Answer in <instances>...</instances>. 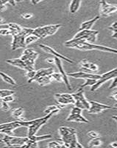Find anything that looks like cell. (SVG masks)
I'll list each match as a JSON object with an SVG mask.
<instances>
[{
    "mask_svg": "<svg viewBox=\"0 0 117 148\" xmlns=\"http://www.w3.org/2000/svg\"><path fill=\"white\" fill-rule=\"evenodd\" d=\"M37 53L36 51L35 50L32 48H26L24 51L23 54L24 55H34V54Z\"/></svg>",
    "mask_w": 117,
    "mask_h": 148,
    "instance_id": "cell-41",
    "label": "cell"
},
{
    "mask_svg": "<svg viewBox=\"0 0 117 148\" xmlns=\"http://www.w3.org/2000/svg\"><path fill=\"white\" fill-rule=\"evenodd\" d=\"M81 5V0H72L70 6H69V12L71 14H75L79 10Z\"/></svg>",
    "mask_w": 117,
    "mask_h": 148,
    "instance_id": "cell-23",
    "label": "cell"
},
{
    "mask_svg": "<svg viewBox=\"0 0 117 148\" xmlns=\"http://www.w3.org/2000/svg\"><path fill=\"white\" fill-rule=\"evenodd\" d=\"M54 73V70L52 67H49V68H43V69H40L36 71V73H35V75L32 79L30 80H28V83L33 82H35L37 79L41 77V76H49L51 74Z\"/></svg>",
    "mask_w": 117,
    "mask_h": 148,
    "instance_id": "cell-17",
    "label": "cell"
},
{
    "mask_svg": "<svg viewBox=\"0 0 117 148\" xmlns=\"http://www.w3.org/2000/svg\"><path fill=\"white\" fill-rule=\"evenodd\" d=\"M61 108L59 106H56V105H52V106H49L44 110V113H45L46 115L49 114V113H53L54 115L56 114L60 110Z\"/></svg>",
    "mask_w": 117,
    "mask_h": 148,
    "instance_id": "cell-28",
    "label": "cell"
},
{
    "mask_svg": "<svg viewBox=\"0 0 117 148\" xmlns=\"http://www.w3.org/2000/svg\"><path fill=\"white\" fill-rule=\"evenodd\" d=\"M47 147L51 148L63 147V142L60 138V139H57V141H50V142L47 145Z\"/></svg>",
    "mask_w": 117,
    "mask_h": 148,
    "instance_id": "cell-31",
    "label": "cell"
},
{
    "mask_svg": "<svg viewBox=\"0 0 117 148\" xmlns=\"http://www.w3.org/2000/svg\"><path fill=\"white\" fill-rule=\"evenodd\" d=\"M42 0H31V3L32 4V5H37V4H39V2H41Z\"/></svg>",
    "mask_w": 117,
    "mask_h": 148,
    "instance_id": "cell-50",
    "label": "cell"
},
{
    "mask_svg": "<svg viewBox=\"0 0 117 148\" xmlns=\"http://www.w3.org/2000/svg\"><path fill=\"white\" fill-rule=\"evenodd\" d=\"M116 88H117V83H116Z\"/></svg>",
    "mask_w": 117,
    "mask_h": 148,
    "instance_id": "cell-59",
    "label": "cell"
},
{
    "mask_svg": "<svg viewBox=\"0 0 117 148\" xmlns=\"http://www.w3.org/2000/svg\"><path fill=\"white\" fill-rule=\"evenodd\" d=\"M110 98H112V99H115L116 101H117V92H115V93H114L112 96H110ZM116 107H117V104H116Z\"/></svg>",
    "mask_w": 117,
    "mask_h": 148,
    "instance_id": "cell-51",
    "label": "cell"
},
{
    "mask_svg": "<svg viewBox=\"0 0 117 148\" xmlns=\"http://www.w3.org/2000/svg\"><path fill=\"white\" fill-rule=\"evenodd\" d=\"M7 9L6 5H0V12H2Z\"/></svg>",
    "mask_w": 117,
    "mask_h": 148,
    "instance_id": "cell-52",
    "label": "cell"
},
{
    "mask_svg": "<svg viewBox=\"0 0 117 148\" xmlns=\"http://www.w3.org/2000/svg\"><path fill=\"white\" fill-rule=\"evenodd\" d=\"M39 39V38L35 36L34 34H30V35L27 36L25 37V45L26 46L32 44L33 42H36L37 40Z\"/></svg>",
    "mask_w": 117,
    "mask_h": 148,
    "instance_id": "cell-30",
    "label": "cell"
},
{
    "mask_svg": "<svg viewBox=\"0 0 117 148\" xmlns=\"http://www.w3.org/2000/svg\"><path fill=\"white\" fill-rule=\"evenodd\" d=\"M110 147H112L114 148H117V141H113L110 145Z\"/></svg>",
    "mask_w": 117,
    "mask_h": 148,
    "instance_id": "cell-49",
    "label": "cell"
},
{
    "mask_svg": "<svg viewBox=\"0 0 117 148\" xmlns=\"http://www.w3.org/2000/svg\"><path fill=\"white\" fill-rule=\"evenodd\" d=\"M24 113V109L22 107L18 108H16V109L13 110L11 112V116L14 117V118L17 119L18 120H24V118H22V116H23Z\"/></svg>",
    "mask_w": 117,
    "mask_h": 148,
    "instance_id": "cell-21",
    "label": "cell"
},
{
    "mask_svg": "<svg viewBox=\"0 0 117 148\" xmlns=\"http://www.w3.org/2000/svg\"><path fill=\"white\" fill-rule=\"evenodd\" d=\"M0 77L2 78V80H3L5 82L10 84V85H13V86L16 85V82L15 80H14L12 77H10V76H8L7 74L5 73L1 72V71H0Z\"/></svg>",
    "mask_w": 117,
    "mask_h": 148,
    "instance_id": "cell-25",
    "label": "cell"
},
{
    "mask_svg": "<svg viewBox=\"0 0 117 148\" xmlns=\"http://www.w3.org/2000/svg\"><path fill=\"white\" fill-rule=\"evenodd\" d=\"M83 109L74 106L72 108L70 114L67 117V121H74L79 123H89V121L82 115Z\"/></svg>",
    "mask_w": 117,
    "mask_h": 148,
    "instance_id": "cell-9",
    "label": "cell"
},
{
    "mask_svg": "<svg viewBox=\"0 0 117 148\" xmlns=\"http://www.w3.org/2000/svg\"><path fill=\"white\" fill-rule=\"evenodd\" d=\"M38 147V142L37 141L28 138V140L26 141V143L22 145V147Z\"/></svg>",
    "mask_w": 117,
    "mask_h": 148,
    "instance_id": "cell-32",
    "label": "cell"
},
{
    "mask_svg": "<svg viewBox=\"0 0 117 148\" xmlns=\"http://www.w3.org/2000/svg\"><path fill=\"white\" fill-rule=\"evenodd\" d=\"M32 14H29V13H25V14H22V18H24V19H30L32 17Z\"/></svg>",
    "mask_w": 117,
    "mask_h": 148,
    "instance_id": "cell-45",
    "label": "cell"
},
{
    "mask_svg": "<svg viewBox=\"0 0 117 148\" xmlns=\"http://www.w3.org/2000/svg\"><path fill=\"white\" fill-rule=\"evenodd\" d=\"M89 103H90V108L88 110V111L91 114H97V113H102V111L106 110L113 109V107L108 106V105L97 102V101H89Z\"/></svg>",
    "mask_w": 117,
    "mask_h": 148,
    "instance_id": "cell-13",
    "label": "cell"
},
{
    "mask_svg": "<svg viewBox=\"0 0 117 148\" xmlns=\"http://www.w3.org/2000/svg\"><path fill=\"white\" fill-rule=\"evenodd\" d=\"M117 11V5H110L106 0L100 1V16L108 17Z\"/></svg>",
    "mask_w": 117,
    "mask_h": 148,
    "instance_id": "cell-11",
    "label": "cell"
},
{
    "mask_svg": "<svg viewBox=\"0 0 117 148\" xmlns=\"http://www.w3.org/2000/svg\"><path fill=\"white\" fill-rule=\"evenodd\" d=\"M53 113H49L46 115L44 117L42 118L36 119L31 120V121H26V125L27 127H28V133H27V136H31L35 135L41 127L49 121V119L53 116Z\"/></svg>",
    "mask_w": 117,
    "mask_h": 148,
    "instance_id": "cell-2",
    "label": "cell"
},
{
    "mask_svg": "<svg viewBox=\"0 0 117 148\" xmlns=\"http://www.w3.org/2000/svg\"><path fill=\"white\" fill-rule=\"evenodd\" d=\"M2 100L4 101H6V102L7 103L12 102V101H14V100H15V96H14V94L9 95V96H5V97L2 98Z\"/></svg>",
    "mask_w": 117,
    "mask_h": 148,
    "instance_id": "cell-39",
    "label": "cell"
},
{
    "mask_svg": "<svg viewBox=\"0 0 117 148\" xmlns=\"http://www.w3.org/2000/svg\"><path fill=\"white\" fill-rule=\"evenodd\" d=\"M108 29L110 30H112V31H114V30H117V22H114V23L111 25V26H110V27H108Z\"/></svg>",
    "mask_w": 117,
    "mask_h": 148,
    "instance_id": "cell-46",
    "label": "cell"
},
{
    "mask_svg": "<svg viewBox=\"0 0 117 148\" xmlns=\"http://www.w3.org/2000/svg\"><path fill=\"white\" fill-rule=\"evenodd\" d=\"M15 3H20V2H24V0H14Z\"/></svg>",
    "mask_w": 117,
    "mask_h": 148,
    "instance_id": "cell-55",
    "label": "cell"
},
{
    "mask_svg": "<svg viewBox=\"0 0 117 148\" xmlns=\"http://www.w3.org/2000/svg\"><path fill=\"white\" fill-rule=\"evenodd\" d=\"M117 77V67L115 69L112 70V71H109V72L106 73H103L102 75H101L100 79L97 80L95 84L93 86H91V91H95L97 90L98 88L100 87L102 84H103L104 83L106 82L109 81L110 79H114V78Z\"/></svg>",
    "mask_w": 117,
    "mask_h": 148,
    "instance_id": "cell-8",
    "label": "cell"
},
{
    "mask_svg": "<svg viewBox=\"0 0 117 148\" xmlns=\"http://www.w3.org/2000/svg\"><path fill=\"white\" fill-rule=\"evenodd\" d=\"M74 99V106L80 108L83 110H89L90 108V103L85 97L84 90L82 88H80L77 92H74L72 94Z\"/></svg>",
    "mask_w": 117,
    "mask_h": 148,
    "instance_id": "cell-7",
    "label": "cell"
},
{
    "mask_svg": "<svg viewBox=\"0 0 117 148\" xmlns=\"http://www.w3.org/2000/svg\"><path fill=\"white\" fill-rule=\"evenodd\" d=\"M4 28H9L8 25L7 24H2V25H0V30Z\"/></svg>",
    "mask_w": 117,
    "mask_h": 148,
    "instance_id": "cell-48",
    "label": "cell"
},
{
    "mask_svg": "<svg viewBox=\"0 0 117 148\" xmlns=\"http://www.w3.org/2000/svg\"><path fill=\"white\" fill-rule=\"evenodd\" d=\"M101 145H102V141L99 137H97V138H92L89 141V147H99Z\"/></svg>",
    "mask_w": 117,
    "mask_h": 148,
    "instance_id": "cell-29",
    "label": "cell"
},
{
    "mask_svg": "<svg viewBox=\"0 0 117 148\" xmlns=\"http://www.w3.org/2000/svg\"><path fill=\"white\" fill-rule=\"evenodd\" d=\"M0 35L1 36H9L12 35L11 30L9 28H4L0 30Z\"/></svg>",
    "mask_w": 117,
    "mask_h": 148,
    "instance_id": "cell-40",
    "label": "cell"
},
{
    "mask_svg": "<svg viewBox=\"0 0 117 148\" xmlns=\"http://www.w3.org/2000/svg\"><path fill=\"white\" fill-rule=\"evenodd\" d=\"M61 27V25L56 24V25H49L39 27L33 29V33L35 36H36L39 39H44L47 36H53L57 33V30Z\"/></svg>",
    "mask_w": 117,
    "mask_h": 148,
    "instance_id": "cell-3",
    "label": "cell"
},
{
    "mask_svg": "<svg viewBox=\"0 0 117 148\" xmlns=\"http://www.w3.org/2000/svg\"><path fill=\"white\" fill-rule=\"evenodd\" d=\"M0 143H4V142H3V140H2V139H0Z\"/></svg>",
    "mask_w": 117,
    "mask_h": 148,
    "instance_id": "cell-57",
    "label": "cell"
},
{
    "mask_svg": "<svg viewBox=\"0 0 117 148\" xmlns=\"http://www.w3.org/2000/svg\"><path fill=\"white\" fill-rule=\"evenodd\" d=\"M35 73H36V71L33 70V71H27V73H26V76L28 78V80H30V79H32V78L35 76Z\"/></svg>",
    "mask_w": 117,
    "mask_h": 148,
    "instance_id": "cell-43",
    "label": "cell"
},
{
    "mask_svg": "<svg viewBox=\"0 0 117 148\" xmlns=\"http://www.w3.org/2000/svg\"><path fill=\"white\" fill-rule=\"evenodd\" d=\"M25 37L26 36L22 32L13 35V42L11 44L12 50L16 51L17 49L24 48L27 47L25 45Z\"/></svg>",
    "mask_w": 117,
    "mask_h": 148,
    "instance_id": "cell-12",
    "label": "cell"
},
{
    "mask_svg": "<svg viewBox=\"0 0 117 148\" xmlns=\"http://www.w3.org/2000/svg\"><path fill=\"white\" fill-rule=\"evenodd\" d=\"M99 34L98 30H81L75 34V36L70 39L71 42H76V41H85V42L94 43L96 42L97 35Z\"/></svg>",
    "mask_w": 117,
    "mask_h": 148,
    "instance_id": "cell-4",
    "label": "cell"
},
{
    "mask_svg": "<svg viewBox=\"0 0 117 148\" xmlns=\"http://www.w3.org/2000/svg\"><path fill=\"white\" fill-rule=\"evenodd\" d=\"M51 76H52V81L57 82H64V80H63V78L60 75V73H52L51 74Z\"/></svg>",
    "mask_w": 117,
    "mask_h": 148,
    "instance_id": "cell-33",
    "label": "cell"
},
{
    "mask_svg": "<svg viewBox=\"0 0 117 148\" xmlns=\"http://www.w3.org/2000/svg\"><path fill=\"white\" fill-rule=\"evenodd\" d=\"M90 62L87 59H83L80 62L79 66H80V69L81 70V71H83V72L89 73H93L89 69V67H90Z\"/></svg>",
    "mask_w": 117,
    "mask_h": 148,
    "instance_id": "cell-24",
    "label": "cell"
},
{
    "mask_svg": "<svg viewBox=\"0 0 117 148\" xmlns=\"http://www.w3.org/2000/svg\"><path fill=\"white\" fill-rule=\"evenodd\" d=\"M8 25L9 29L11 30L12 32V36L15 35V34H19V33L22 32V26L18 25V24L16 23H9L7 24Z\"/></svg>",
    "mask_w": 117,
    "mask_h": 148,
    "instance_id": "cell-27",
    "label": "cell"
},
{
    "mask_svg": "<svg viewBox=\"0 0 117 148\" xmlns=\"http://www.w3.org/2000/svg\"><path fill=\"white\" fill-rule=\"evenodd\" d=\"M25 126V120H16L11 122L5 123L0 125V133H5V135L14 136V131L18 127Z\"/></svg>",
    "mask_w": 117,
    "mask_h": 148,
    "instance_id": "cell-5",
    "label": "cell"
},
{
    "mask_svg": "<svg viewBox=\"0 0 117 148\" xmlns=\"http://www.w3.org/2000/svg\"><path fill=\"white\" fill-rule=\"evenodd\" d=\"M28 137H18L15 136L5 135L2 138L4 144L10 147H22V145L28 140Z\"/></svg>",
    "mask_w": 117,
    "mask_h": 148,
    "instance_id": "cell-6",
    "label": "cell"
},
{
    "mask_svg": "<svg viewBox=\"0 0 117 148\" xmlns=\"http://www.w3.org/2000/svg\"><path fill=\"white\" fill-rule=\"evenodd\" d=\"M7 3L10 4L13 6H15L16 5L14 0H0V5H5Z\"/></svg>",
    "mask_w": 117,
    "mask_h": 148,
    "instance_id": "cell-42",
    "label": "cell"
},
{
    "mask_svg": "<svg viewBox=\"0 0 117 148\" xmlns=\"http://www.w3.org/2000/svg\"><path fill=\"white\" fill-rule=\"evenodd\" d=\"M5 19H4L2 17H0V25H2V24H4V22H5Z\"/></svg>",
    "mask_w": 117,
    "mask_h": 148,
    "instance_id": "cell-54",
    "label": "cell"
},
{
    "mask_svg": "<svg viewBox=\"0 0 117 148\" xmlns=\"http://www.w3.org/2000/svg\"><path fill=\"white\" fill-rule=\"evenodd\" d=\"M87 135H88V136L90 137V138H91L99 137V134L96 131H90L87 133Z\"/></svg>",
    "mask_w": 117,
    "mask_h": 148,
    "instance_id": "cell-44",
    "label": "cell"
},
{
    "mask_svg": "<svg viewBox=\"0 0 117 148\" xmlns=\"http://www.w3.org/2000/svg\"><path fill=\"white\" fill-rule=\"evenodd\" d=\"M22 33H23L26 36L30 35V34H32L33 33V29L32 28H28V27H22Z\"/></svg>",
    "mask_w": 117,
    "mask_h": 148,
    "instance_id": "cell-37",
    "label": "cell"
},
{
    "mask_svg": "<svg viewBox=\"0 0 117 148\" xmlns=\"http://www.w3.org/2000/svg\"><path fill=\"white\" fill-rule=\"evenodd\" d=\"M52 82V79L51 75L49 76H41V77L35 80V82H37L39 85L41 86H46L47 84H50Z\"/></svg>",
    "mask_w": 117,
    "mask_h": 148,
    "instance_id": "cell-22",
    "label": "cell"
},
{
    "mask_svg": "<svg viewBox=\"0 0 117 148\" xmlns=\"http://www.w3.org/2000/svg\"><path fill=\"white\" fill-rule=\"evenodd\" d=\"M113 109H115V110H117V107H113Z\"/></svg>",
    "mask_w": 117,
    "mask_h": 148,
    "instance_id": "cell-58",
    "label": "cell"
},
{
    "mask_svg": "<svg viewBox=\"0 0 117 148\" xmlns=\"http://www.w3.org/2000/svg\"><path fill=\"white\" fill-rule=\"evenodd\" d=\"M46 62L49 64H53V63H55V59H47Z\"/></svg>",
    "mask_w": 117,
    "mask_h": 148,
    "instance_id": "cell-47",
    "label": "cell"
},
{
    "mask_svg": "<svg viewBox=\"0 0 117 148\" xmlns=\"http://www.w3.org/2000/svg\"><path fill=\"white\" fill-rule=\"evenodd\" d=\"M100 18V16H97L94 18H93L92 19H90L89 21H86V22H84L81 24V26L79 29V30H91L92 28V27L94 26V24L99 20Z\"/></svg>",
    "mask_w": 117,
    "mask_h": 148,
    "instance_id": "cell-20",
    "label": "cell"
},
{
    "mask_svg": "<svg viewBox=\"0 0 117 148\" xmlns=\"http://www.w3.org/2000/svg\"><path fill=\"white\" fill-rule=\"evenodd\" d=\"M1 110L2 111H5V112H7V111L10 110V107L8 104V103L2 100V102H1Z\"/></svg>",
    "mask_w": 117,
    "mask_h": 148,
    "instance_id": "cell-36",
    "label": "cell"
},
{
    "mask_svg": "<svg viewBox=\"0 0 117 148\" xmlns=\"http://www.w3.org/2000/svg\"><path fill=\"white\" fill-rule=\"evenodd\" d=\"M64 45L67 47L70 48H75L82 51H93V50H97V51H103V52L117 54V50L111 47H106V46L99 45H94L93 43L85 42V41H76V42H71L70 40L65 42Z\"/></svg>",
    "mask_w": 117,
    "mask_h": 148,
    "instance_id": "cell-1",
    "label": "cell"
},
{
    "mask_svg": "<svg viewBox=\"0 0 117 148\" xmlns=\"http://www.w3.org/2000/svg\"><path fill=\"white\" fill-rule=\"evenodd\" d=\"M13 94H15V92L14 90H0V99H2L5 96Z\"/></svg>",
    "mask_w": 117,
    "mask_h": 148,
    "instance_id": "cell-34",
    "label": "cell"
},
{
    "mask_svg": "<svg viewBox=\"0 0 117 148\" xmlns=\"http://www.w3.org/2000/svg\"><path fill=\"white\" fill-rule=\"evenodd\" d=\"M68 76L70 77H73L74 79H93L98 80L100 79L101 75L96 73H89L83 72V71H78V72L74 73H67Z\"/></svg>",
    "mask_w": 117,
    "mask_h": 148,
    "instance_id": "cell-14",
    "label": "cell"
},
{
    "mask_svg": "<svg viewBox=\"0 0 117 148\" xmlns=\"http://www.w3.org/2000/svg\"><path fill=\"white\" fill-rule=\"evenodd\" d=\"M39 47L41 48V50L44 51V52L47 53H49V54H51V55H53L55 57H57L60 59H63V60L66 61V62H67L71 63V64H74V61H72V59L66 57V56H63L62 54L59 53H57V51H55L53 48H52L51 47H49V46H47V45H45L41 44V45H39Z\"/></svg>",
    "mask_w": 117,
    "mask_h": 148,
    "instance_id": "cell-15",
    "label": "cell"
},
{
    "mask_svg": "<svg viewBox=\"0 0 117 148\" xmlns=\"http://www.w3.org/2000/svg\"><path fill=\"white\" fill-rule=\"evenodd\" d=\"M96 82H97V80L96 79H85V82L84 84H83L82 85L80 86V88H82V89H83L84 88H85V87H88V86H93L94 84L96 83Z\"/></svg>",
    "mask_w": 117,
    "mask_h": 148,
    "instance_id": "cell-35",
    "label": "cell"
},
{
    "mask_svg": "<svg viewBox=\"0 0 117 148\" xmlns=\"http://www.w3.org/2000/svg\"><path fill=\"white\" fill-rule=\"evenodd\" d=\"M58 132L60 138H63V137L67 136H69L71 134L77 133V130L75 128L71 127L61 126L59 127Z\"/></svg>",
    "mask_w": 117,
    "mask_h": 148,
    "instance_id": "cell-19",
    "label": "cell"
},
{
    "mask_svg": "<svg viewBox=\"0 0 117 148\" xmlns=\"http://www.w3.org/2000/svg\"><path fill=\"white\" fill-rule=\"evenodd\" d=\"M55 99L60 104V108H63L68 104H74V99L72 94L70 93H56L55 94Z\"/></svg>",
    "mask_w": 117,
    "mask_h": 148,
    "instance_id": "cell-10",
    "label": "cell"
},
{
    "mask_svg": "<svg viewBox=\"0 0 117 148\" xmlns=\"http://www.w3.org/2000/svg\"><path fill=\"white\" fill-rule=\"evenodd\" d=\"M112 119H113L115 120V121L117 122V116H113Z\"/></svg>",
    "mask_w": 117,
    "mask_h": 148,
    "instance_id": "cell-56",
    "label": "cell"
},
{
    "mask_svg": "<svg viewBox=\"0 0 117 148\" xmlns=\"http://www.w3.org/2000/svg\"><path fill=\"white\" fill-rule=\"evenodd\" d=\"M28 138L31 140H33V141H37V142H39V141H45V140H47V139H50V138H52V136L51 134L44 135V136H35V135H33V136H29Z\"/></svg>",
    "mask_w": 117,
    "mask_h": 148,
    "instance_id": "cell-26",
    "label": "cell"
},
{
    "mask_svg": "<svg viewBox=\"0 0 117 148\" xmlns=\"http://www.w3.org/2000/svg\"><path fill=\"white\" fill-rule=\"evenodd\" d=\"M113 32H114V34L112 35V37L113 38H114V39H117V30H114Z\"/></svg>",
    "mask_w": 117,
    "mask_h": 148,
    "instance_id": "cell-53",
    "label": "cell"
},
{
    "mask_svg": "<svg viewBox=\"0 0 117 148\" xmlns=\"http://www.w3.org/2000/svg\"><path fill=\"white\" fill-rule=\"evenodd\" d=\"M6 62L8 63V64H11V65L14 66V67H18L20 69L24 70L26 71H31V70L29 68L28 66L26 64V63L24 62L22 59H9V60L6 61ZM33 71V70H32Z\"/></svg>",
    "mask_w": 117,
    "mask_h": 148,
    "instance_id": "cell-18",
    "label": "cell"
},
{
    "mask_svg": "<svg viewBox=\"0 0 117 148\" xmlns=\"http://www.w3.org/2000/svg\"><path fill=\"white\" fill-rule=\"evenodd\" d=\"M89 69L93 73H96L97 71H99V67H98V65L93 62L90 63V67H89Z\"/></svg>",
    "mask_w": 117,
    "mask_h": 148,
    "instance_id": "cell-38",
    "label": "cell"
},
{
    "mask_svg": "<svg viewBox=\"0 0 117 148\" xmlns=\"http://www.w3.org/2000/svg\"><path fill=\"white\" fill-rule=\"evenodd\" d=\"M55 63L57 66V69H58L59 73H60L61 76L63 78V80H64V83L66 85L67 88L69 90L72 89V86H71L70 83H69V78H68V75H67V73L64 71V67L62 65V62H61V59H59L57 57H55Z\"/></svg>",
    "mask_w": 117,
    "mask_h": 148,
    "instance_id": "cell-16",
    "label": "cell"
}]
</instances>
